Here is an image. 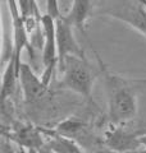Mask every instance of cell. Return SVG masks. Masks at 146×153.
Instances as JSON below:
<instances>
[{
    "label": "cell",
    "mask_w": 146,
    "mask_h": 153,
    "mask_svg": "<svg viewBox=\"0 0 146 153\" xmlns=\"http://www.w3.org/2000/svg\"><path fill=\"white\" fill-rule=\"evenodd\" d=\"M56 30V46H58V66H59L67 56L71 55H84V50L73 36V26L65 18L60 16L55 19Z\"/></svg>",
    "instance_id": "cell-5"
},
{
    "label": "cell",
    "mask_w": 146,
    "mask_h": 153,
    "mask_svg": "<svg viewBox=\"0 0 146 153\" xmlns=\"http://www.w3.org/2000/svg\"><path fill=\"white\" fill-rule=\"evenodd\" d=\"M18 153H28L26 151V148H23V147H18Z\"/></svg>",
    "instance_id": "cell-18"
},
{
    "label": "cell",
    "mask_w": 146,
    "mask_h": 153,
    "mask_svg": "<svg viewBox=\"0 0 146 153\" xmlns=\"http://www.w3.org/2000/svg\"><path fill=\"white\" fill-rule=\"evenodd\" d=\"M45 144L51 153H84L75 139L55 131L47 133Z\"/></svg>",
    "instance_id": "cell-11"
},
{
    "label": "cell",
    "mask_w": 146,
    "mask_h": 153,
    "mask_svg": "<svg viewBox=\"0 0 146 153\" xmlns=\"http://www.w3.org/2000/svg\"><path fill=\"white\" fill-rule=\"evenodd\" d=\"M140 143H141V147H144L146 149V134H142L140 137Z\"/></svg>",
    "instance_id": "cell-17"
},
{
    "label": "cell",
    "mask_w": 146,
    "mask_h": 153,
    "mask_svg": "<svg viewBox=\"0 0 146 153\" xmlns=\"http://www.w3.org/2000/svg\"><path fill=\"white\" fill-rule=\"evenodd\" d=\"M42 27V65L44 71L41 79L47 87L51 82V76L55 68H58V46H56V30L55 19L45 13L41 17Z\"/></svg>",
    "instance_id": "cell-3"
},
{
    "label": "cell",
    "mask_w": 146,
    "mask_h": 153,
    "mask_svg": "<svg viewBox=\"0 0 146 153\" xmlns=\"http://www.w3.org/2000/svg\"><path fill=\"white\" fill-rule=\"evenodd\" d=\"M7 3H8L9 14H11V19H12V27H13V50L11 55L16 59L17 69L19 71L22 65V61H21L22 51L24 49H27L30 52L32 51L31 38H30V35H28L24 19L22 18L21 12H19L17 0H7Z\"/></svg>",
    "instance_id": "cell-4"
},
{
    "label": "cell",
    "mask_w": 146,
    "mask_h": 153,
    "mask_svg": "<svg viewBox=\"0 0 146 153\" xmlns=\"http://www.w3.org/2000/svg\"><path fill=\"white\" fill-rule=\"evenodd\" d=\"M92 0H73L71 9L65 18L72 23L73 27L78 28L80 31L85 30V26L91 16Z\"/></svg>",
    "instance_id": "cell-10"
},
{
    "label": "cell",
    "mask_w": 146,
    "mask_h": 153,
    "mask_svg": "<svg viewBox=\"0 0 146 153\" xmlns=\"http://www.w3.org/2000/svg\"><path fill=\"white\" fill-rule=\"evenodd\" d=\"M46 4V14L53 17L54 19H58L62 13H60V7H59V0H45Z\"/></svg>",
    "instance_id": "cell-15"
},
{
    "label": "cell",
    "mask_w": 146,
    "mask_h": 153,
    "mask_svg": "<svg viewBox=\"0 0 146 153\" xmlns=\"http://www.w3.org/2000/svg\"><path fill=\"white\" fill-rule=\"evenodd\" d=\"M19 82V71L17 69L16 59L11 55L9 63L4 69L3 79H2V102L7 101L14 93L17 88V83Z\"/></svg>",
    "instance_id": "cell-12"
},
{
    "label": "cell",
    "mask_w": 146,
    "mask_h": 153,
    "mask_svg": "<svg viewBox=\"0 0 146 153\" xmlns=\"http://www.w3.org/2000/svg\"><path fill=\"white\" fill-rule=\"evenodd\" d=\"M108 116L113 125H122L137 115V97L133 88L117 75L106 74Z\"/></svg>",
    "instance_id": "cell-1"
},
{
    "label": "cell",
    "mask_w": 146,
    "mask_h": 153,
    "mask_svg": "<svg viewBox=\"0 0 146 153\" xmlns=\"http://www.w3.org/2000/svg\"><path fill=\"white\" fill-rule=\"evenodd\" d=\"M18 8L21 12V16L24 21L27 19H41V14L38 13V7L36 0H17Z\"/></svg>",
    "instance_id": "cell-13"
},
{
    "label": "cell",
    "mask_w": 146,
    "mask_h": 153,
    "mask_svg": "<svg viewBox=\"0 0 146 153\" xmlns=\"http://www.w3.org/2000/svg\"><path fill=\"white\" fill-rule=\"evenodd\" d=\"M2 153H18V151H14L12 146L7 142H3V148H2Z\"/></svg>",
    "instance_id": "cell-16"
},
{
    "label": "cell",
    "mask_w": 146,
    "mask_h": 153,
    "mask_svg": "<svg viewBox=\"0 0 146 153\" xmlns=\"http://www.w3.org/2000/svg\"><path fill=\"white\" fill-rule=\"evenodd\" d=\"M81 129H82V123L75 120V119H68V120L60 123L59 125L56 126L55 133L72 138V135H75Z\"/></svg>",
    "instance_id": "cell-14"
},
{
    "label": "cell",
    "mask_w": 146,
    "mask_h": 153,
    "mask_svg": "<svg viewBox=\"0 0 146 153\" xmlns=\"http://www.w3.org/2000/svg\"><path fill=\"white\" fill-rule=\"evenodd\" d=\"M19 84L23 92L24 101L27 103H35L41 100L49 88L40 76L35 74L31 66L24 63H22L19 69Z\"/></svg>",
    "instance_id": "cell-7"
},
{
    "label": "cell",
    "mask_w": 146,
    "mask_h": 153,
    "mask_svg": "<svg viewBox=\"0 0 146 153\" xmlns=\"http://www.w3.org/2000/svg\"><path fill=\"white\" fill-rule=\"evenodd\" d=\"M131 153H146V149H145V148H142V149H137V151L131 152Z\"/></svg>",
    "instance_id": "cell-20"
},
{
    "label": "cell",
    "mask_w": 146,
    "mask_h": 153,
    "mask_svg": "<svg viewBox=\"0 0 146 153\" xmlns=\"http://www.w3.org/2000/svg\"><path fill=\"white\" fill-rule=\"evenodd\" d=\"M140 137L136 133L127 131L119 125H114L105 135V143L110 149L118 153H131L141 147Z\"/></svg>",
    "instance_id": "cell-8"
},
{
    "label": "cell",
    "mask_w": 146,
    "mask_h": 153,
    "mask_svg": "<svg viewBox=\"0 0 146 153\" xmlns=\"http://www.w3.org/2000/svg\"><path fill=\"white\" fill-rule=\"evenodd\" d=\"M133 82H138V83H146V78H141V79H136Z\"/></svg>",
    "instance_id": "cell-19"
},
{
    "label": "cell",
    "mask_w": 146,
    "mask_h": 153,
    "mask_svg": "<svg viewBox=\"0 0 146 153\" xmlns=\"http://www.w3.org/2000/svg\"><path fill=\"white\" fill-rule=\"evenodd\" d=\"M9 137L17 143L18 147L28 149H38L44 144L41 131L31 124H23L19 128H16L13 133L9 134Z\"/></svg>",
    "instance_id": "cell-9"
},
{
    "label": "cell",
    "mask_w": 146,
    "mask_h": 153,
    "mask_svg": "<svg viewBox=\"0 0 146 153\" xmlns=\"http://www.w3.org/2000/svg\"><path fill=\"white\" fill-rule=\"evenodd\" d=\"M60 73L59 87L90 97L96 74L84 55L67 56L58 66Z\"/></svg>",
    "instance_id": "cell-2"
},
{
    "label": "cell",
    "mask_w": 146,
    "mask_h": 153,
    "mask_svg": "<svg viewBox=\"0 0 146 153\" xmlns=\"http://www.w3.org/2000/svg\"><path fill=\"white\" fill-rule=\"evenodd\" d=\"M104 14L127 23L146 37V7L140 0L138 3L128 4V5H118Z\"/></svg>",
    "instance_id": "cell-6"
}]
</instances>
